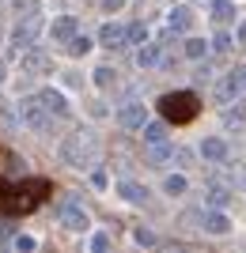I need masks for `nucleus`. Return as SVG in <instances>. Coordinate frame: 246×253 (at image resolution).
<instances>
[{
	"label": "nucleus",
	"instance_id": "dca6fc26",
	"mask_svg": "<svg viewBox=\"0 0 246 253\" xmlns=\"http://www.w3.org/2000/svg\"><path fill=\"white\" fill-rule=\"evenodd\" d=\"M204 204H208V208H227V204H231L227 185H208V189H204Z\"/></svg>",
	"mask_w": 246,
	"mask_h": 253
},
{
	"label": "nucleus",
	"instance_id": "a211bd4d",
	"mask_svg": "<svg viewBox=\"0 0 246 253\" xmlns=\"http://www.w3.org/2000/svg\"><path fill=\"white\" fill-rule=\"evenodd\" d=\"M212 19L220 23V27L235 23V4H231V0H212Z\"/></svg>",
	"mask_w": 246,
	"mask_h": 253
},
{
	"label": "nucleus",
	"instance_id": "bb28decb",
	"mask_svg": "<svg viewBox=\"0 0 246 253\" xmlns=\"http://www.w3.org/2000/svg\"><path fill=\"white\" fill-rule=\"evenodd\" d=\"M204 53H208V42H201V38H190V42H186V57H190V61H201Z\"/></svg>",
	"mask_w": 246,
	"mask_h": 253
},
{
	"label": "nucleus",
	"instance_id": "f257e3e1",
	"mask_svg": "<svg viewBox=\"0 0 246 253\" xmlns=\"http://www.w3.org/2000/svg\"><path fill=\"white\" fill-rule=\"evenodd\" d=\"M49 197V181L46 178H31V181H0V211L4 215H19L31 211Z\"/></svg>",
	"mask_w": 246,
	"mask_h": 253
},
{
	"label": "nucleus",
	"instance_id": "58836bf2",
	"mask_svg": "<svg viewBox=\"0 0 246 253\" xmlns=\"http://www.w3.org/2000/svg\"><path fill=\"white\" fill-rule=\"evenodd\" d=\"M0 80H4V76H0Z\"/></svg>",
	"mask_w": 246,
	"mask_h": 253
},
{
	"label": "nucleus",
	"instance_id": "7c9ffc66",
	"mask_svg": "<svg viewBox=\"0 0 246 253\" xmlns=\"http://www.w3.org/2000/svg\"><path fill=\"white\" fill-rule=\"evenodd\" d=\"M171 159H178V167H193V151L190 148H174Z\"/></svg>",
	"mask_w": 246,
	"mask_h": 253
},
{
	"label": "nucleus",
	"instance_id": "7ed1b4c3",
	"mask_svg": "<svg viewBox=\"0 0 246 253\" xmlns=\"http://www.w3.org/2000/svg\"><path fill=\"white\" fill-rule=\"evenodd\" d=\"M95 155H98V144H95V136H91L87 128L68 132V140L61 144V163H68V167H91Z\"/></svg>",
	"mask_w": 246,
	"mask_h": 253
},
{
	"label": "nucleus",
	"instance_id": "cd10ccee",
	"mask_svg": "<svg viewBox=\"0 0 246 253\" xmlns=\"http://www.w3.org/2000/svg\"><path fill=\"white\" fill-rule=\"evenodd\" d=\"M231 42H235V38H231L227 31H220V34L212 38V49H216V53H227V49H231Z\"/></svg>",
	"mask_w": 246,
	"mask_h": 253
},
{
	"label": "nucleus",
	"instance_id": "9d476101",
	"mask_svg": "<svg viewBox=\"0 0 246 253\" xmlns=\"http://www.w3.org/2000/svg\"><path fill=\"white\" fill-rule=\"evenodd\" d=\"M38 31H42V27H38V19H34V15H27V23H19V27H15V34H11V53L19 49V45H31L34 38H38Z\"/></svg>",
	"mask_w": 246,
	"mask_h": 253
},
{
	"label": "nucleus",
	"instance_id": "f3484780",
	"mask_svg": "<svg viewBox=\"0 0 246 253\" xmlns=\"http://www.w3.org/2000/svg\"><path fill=\"white\" fill-rule=\"evenodd\" d=\"M167 27H171V31H190V27H193V11L186 8V4H182V8H174L171 15H167Z\"/></svg>",
	"mask_w": 246,
	"mask_h": 253
},
{
	"label": "nucleus",
	"instance_id": "423d86ee",
	"mask_svg": "<svg viewBox=\"0 0 246 253\" xmlns=\"http://www.w3.org/2000/svg\"><path fill=\"white\" fill-rule=\"evenodd\" d=\"M243 91H246V68H243V64H235V68L224 72V80L216 84V98H220V102H235Z\"/></svg>",
	"mask_w": 246,
	"mask_h": 253
},
{
	"label": "nucleus",
	"instance_id": "a878e982",
	"mask_svg": "<svg viewBox=\"0 0 246 253\" xmlns=\"http://www.w3.org/2000/svg\"><path fill=\"white\" fill-rule=\"evenodd\" d=\"M163 193H171V197H182V193H186V178H182V174H171V178L163 181Z\"/></svg>",
	"mask_w": 246,
	"mask_h": 253
},
{
	"label": "nucleus",
	"instance_id": "72a5a7b5",
	"mask_svg": "<svg viewBox=\"0 0 246 253\" xmlns=\"http://www.w3.org/2000/svg\"><path fill=\"white\" fill-rule=\"evenodd\" d=\"M182 223H190V227H201V211H186Z\"/></svg>",
	"mask_w": 246,
	"mask_h": 253
},
{
	"label": "nucleus",
	"instance_id": "412c9836",
	"mask_svg": "<svg viewBox=\"0 0 246 253\" xmlns=\"http://www.w3.org/2000/svg\"><path fill=\"white\" fill-rule=\"evenodd\" d=\"M140 132H144V140H148V144H159V140H167V121H144V125H140Z\"/></svg>",
	"mask_w": 246,
	"mask_h": 253
},
{
	"label": "nucleus",
	"instance_id": "c9c22d12",
	"mask_svg": "<svg viewBox=\"0 0 246 253\" xmlns=\"http://www.w3.org/2000/svg\"><path fill=\"white\" fill-rule=\"evenodd\" d=\"M91 181H95L98 189H106V174H102V170H95V174H91Z\"/></svg>",
	"mask_w": 246,
	"mask_h": 253
},
{
	"label": "nucleus",
	"instance_id": "6e6552de",
	"mask_svg": "<svg viewBox=\"0 0 246 253\" xmlns=\"http://www.w3.org/2000/svg\"><path fill=\"white\" fill-rule=\"evenodd\" d=\"M144 117H148V114H144V102H125L118 110V125L121 128H140V125H144Z\"/></svg>",
	"mask_w": 246,
	"mask_h": 253
},
{
	"label": "nucleus",
	"instance_id": "aec40b11",
	"mask_svg": "<svg viewBox=\"0 0 246 253\" xmlns=\"http://www.w3.org/2000/svg\"><path fill=\"white\" fill-rule=\"evenodd\" d=\"M159 61H163L159 45H148V42L140 45V53H137V64H140V68H155V64H159Z\"/></svg>",
	"mask_w": 246,
	"mask_h": 253
},
{
	"label": "nucleus",
	"instance_id": "4be33fe9",
	"mask_svg": "<svg viewBox=\"0 0 246 253\" xmlns=\"http://www.w3.org/2000/svg\"><path fill=\"white\" fill-rule=\"evenodd\" d=\"M144 42H148V27H144V23L125 27V45H144Z\"/></svg>",
	"mask_w": 246,
	"mask_h": 253
},
{
	"label": "nucleus",
	"instance_id": "e433bc0d",
	"mask_svg": "<svg viewBox=\"0 0 246 253\" xmlns=\"http://www.w3.org/2000/svg\"><path fill=\"white\" fill-rule=\"evenodd\" d=\"M235 42L246 45V23H239V31H235Z\"/></svg>",
	"mask_w": 246,
	"mask_h": 253
},
{
	"label": "nucleus",
	"instance_id": "c756f323",
	"mask_svg": "<svg viewBox=\"0 0 246 253\" xmlns=\"http://www.w3.org/2000/svg\"><path fill=\"white\" fill-rule=\"evenodd\" d=\"M133 238H137L140 246H155V234H151L148 227H137V231H133Z\"/></svg>",
	"mask_w": 246,
	"mask_h": 253
},
{
	"label": "nucleus",
	"instance_id": "f03ea898",
	"mask_svg": "<svg viewBox=\"0 0 246 253\" xmlns=\"http://www.w3.org/2000/svg\"><path fill=\"white\" fill-rule=\"evenodd\" d=\"M197 110H201V102H197V95L193 91H171V95L159 98V114L167 125H186V121H193L197 117Z\"/></svg>",
	"mask_w": 246,
	"mask_h": 253
},
{
	"label": "nucleus",
	"instance_id": "39448f33",
	"mask_svg": "<svg viewBox=\"0 0 246 253\" xmlns=\"http://www.w3.org/2000/svg\"><path fill=\"white\" fill-rule=\"evenodd\" d=\"M57 215H61V223L68 227V231H87V227H91V215L80 208V201H76L72 193H68V197L57 204Z\"/></svg>",
	"mask_w": 246,
	"mask_h": 253
},
{
	"label": "nucleus",
	"instance_id": "4468645a",
	"mask_svg": "<svg viewBox=\"0 0 246 253\" xmlns=\"http://www.w3.org/2000/svg\"><path fill=\"white\" fill-rule=\"evenodd\" d=\"M201 159H204V163H224V159H227V144L220 136L204 140V144H201Z\"/></svg>",
	"mask_w": 246,
	"mask_h": 253
},
{
	"label": "nucleus",
	"instance_id": "393cba45",
	"mask_svg": "<svg viewBox=\"0 0 246 253\" xmlns=\"http://www.w3.org/2000/svg\"><path fill=\"white\" fill-rule=\"evenodd\" d=\"M243 117H246V106L224 102V121H227V125H243Z\"/></svg>",
	"mask_w": 246,
	"mask_h": 253
},
{
	"label": "nucleus",
	"instance_id": "f8f14e48",
	"mask_svg": "<svg viewBox=\"0 0 246 253\" xmlns=\"http://www.w3.org/2000/svg\"><path fill=\"white\" fill-rule=\"evenodd\" d=\"M98 45H106V49L125 45V27H118V23H102V31H98Z\"/></svg>",
	"mask_w": 246,
	"mask_h": 253
},
{
	"label": "nucleus",
	"instance_id": "2eb2a0df",
	"mask_svg": "<svg viewBox=\"0 0 246 253\" xmlns=\"http://www.w3.org/2000/svg\"><path fill=\"white\" fill-rule=\"evenodd\" d=\"M171 155H174V148L167 144V140L148 144V163H151V167H167V163H171Z\"/></svg>",
	"mask_w": 246,
	"mask_h": 253
},
{
	"label": "nucleus",
	"instance_id": "2f4dec72",
	"mask_svg": "<svg viewBox=\"0 0 246 253\" xmlns=\"http://www.w3.org/2000/svg\"><path fill=\"white\" fill-rule=\"evenodd\" d=\"M11 246H15V250H23V253H27V250H34V246H38V242H34L31 234H15V242H11Z\"/></svg>",
	"mask_w": 246,
	"mask_h": 253
},
{
	"label": "nucleus",
	"instance_id": "f704fd0d",
	"mask_svg": "<svg viewBox=\"0 0 246 253\" xmlns=\"http://www.w3.org/2000/svg\"><path fill=\"white\" fill-rule=\"evenodd\" d=\"M102 8H106V11H121V8H125V0H102Z\"/></svg>",
	"mask_w": 246,
	"mask_h": 253
},
{
	"label": "nucleus",
	"instance_id": "473e14b6",
	"mask_svg": "<svg viewBox=\"0 0 246 253\" xmlns=\"http://www.w3.org/2000/svg\"><path fill=\"white\" fill-rule=\"evenodd\" d=\"M91 250H95V253L110 250V238H106V234H95V238H91Z\"/></svg>",
	"mask_w": 246,
	"mask_h": 253
},
{
	"label": "nucleus",
	"instance_id": "0eeeda50",
	"mask_svg": "<svg viewBox=\"0 0 246 253\" xmlns=\"http://www.w3.org/2000/svg\"><path fill=\"white\" fill-rule=\"evenodd\" d=\"M19 68L27 76H42L46 68H49V53H46V49H27L19 57Z\"/></svg>",
	"mask_w": 246,
	"mask_h": 253
},
{
	"label": "nucleus",
	"instance_id": "5701e85b",
	"mask_svg": "<svg viewBox=\"0 0 246 253\" xmlns=\"http://www.w3.org/2000/svg\"><path fill=\"white\" fill-rule=\"evenodd\" d=\"M91 38H87V34H72V38H68V53H76V57H84V53H91Z\"/></svg>",
	"mask_w": 246,
	"mask_h": 253
},
{
	"label": "nucleus",
	"instance_id": "9b49d317",
	"mask_svg": "<svg viewBox=\"0 0 246 253\" xmlns=\"http://www.w3.org/2000/svg\"><path fill=\"white\" fill-rule=\"evenodd\" d=\"M38 102L49 110V114H57V117H64L68 114V98L61 95V91H53V87H46V91H38Z\"/></svg>",
	"mask_w": 246,
	"mask_h": 253
},
{
	"label": "nucleus",
	"instance_id": "b1692460",
	"mask_svg": "<svg viewBox=\"0 0 246 253\" xmlns=\"http://www.w3.org/2000/svg\"><path fill=\"white\" fill-rule=\"evenodd\" d=\"M11 8H15V15L27 19V15H38V11H42V0H15Z\"/></svg>",
	"mask_w": 246,
	"mask_h": 253
},
{
	"label": "nucleus",
	"instance_id": "20e7f679",
	"mask_svg": "<svg viewBox=\"0 0 246 253\" xmlns=\"http://www.w3.org/2000/svg\"><path fill=\"white\" fill-rule=\"evenodd\" d=\"M19 117H23V125L31 128V132H46V128L53 125V121H49V110L38 102V95L34 98H19Z\"/></svg>",
	"mask_w": 246,
	"mask_h": 253
},
{
	"label": "nucleus",
	"instance_id": "c85d7f7f",
	"mask_svg": "<svg viewBox=\"0 0 246 253\" xmlns=\"http://www.w3.org/2000/svg\"><path fill=\"white\" fill-rule=\"evenodd\" d=\"M95 84H98V87H110V84H114V68H106V64H102V68H95Z\"/></svg>",
	"mask_w": 246,
	"mask_h": 253
},
{
	"label": "nucleus",
	"instance_id": "1a4fd4ad",
	"mask_svg": "<svg viewBox=\"0 0 246 253\" xmlns=\"http://www.w3.org/2000/svg\"><path fill=\"white\" fill-rule=\"evenodd\" d=\"M201 227H204L208 234H227V231H231V223H227L224 208H208V211H201Z\"/></svg>",
	"mask_w": 246,
	"mask_h": 253
},
{
	"label": "nucleus",
	"instance_id": "ddd939ff",
	"mask_svg": "<svg viewBox=\"0 0 246 253\" xmlns=\"http://www.w3.org/2000/svg\"><path fill=\"white\" fill-rule=\"evenodd\" d=\"M72 34H76V19L72 15H61V19L49 23V38H53V42H68Z\"/></svg>",
	"mask_w": 246,
	"mask_h": 253
},
{
	"label": "nucleus",
	"instance_id": "4c0bfd02",
	"mask_svg": "<svg viewBox=\"0 0 246 253\" xmlns=\"http://www.w3.org/2000/svg\"><path fill=\"white\" fill-rule=\"evenodd\" d=\"M231 181H235V185H243V189H246V170H239V174H231Z\"/></svg>",
	"mask_w": 246,
	"mask_h": 253
},
{
	"label": "nucleus",
	"instance_id": "6ab92c4d",
	"mask_svg": "<svg viewBox=\"0 0 246 253\" xmlns=\"http://www.w3.org/2000/svg\"><path fill=\"white\" fill-rule=\"evenodd\" d=\"M118 193L125 197L129 204H144V201H148V189H144V185H137V181H121Z\"/></svg>",
	"mask_w": 246,
	"mask_h": 253
}]
</instances>
